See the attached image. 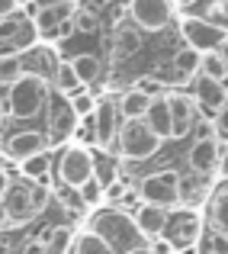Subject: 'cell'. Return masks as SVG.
I'll use <instances>...</instances> for the list:
<instances>
[{"label":"cell","mask_w":228,"mask_h":254,"mask_svg":"<svg viewBox=\"0 0 228 254\" xmlns=\"http://www.w3.org/2000/svg\"><path fill=\"white\" fill-rule=\"evenodd\" d=\"M55 87H58V93H68V97H74V93L84 90V84L77 81L71 62H58V68H55Z\"/></svg>","instance_id":"cell-25"},{"label":"cell","mask_w":228,"mask_h":254,"mask_svg":"<svg viewBox=\"0 0 228 254\" xmlns=\"http://www.w3.org/2000/svg\"><path fill=\"white\" fill-rule=\"evenodd\" d=\"M180 32H183V39L190 42V49L199 52V55H212V52H219L228 42V29L209 23V19H203V16H183Z\"/></svg>","instance_id":"cell-5"},{"label":"cell","mask_w":228,"mask_h":254,"mask_svg":"<svg viewBox=\"0 0 228 254\" xmlns=\"http://www.w3.org/2000/svg\"><path fill=\"white\" fill-rule=\"evenodd\" d=\"M219 55H222V62H225V68H228V42L222 45V49H219Z\"/></svg>","instance_id":"cell-47"},{"label":"cell","mask_w":228,"mask_h":254,"mask_svg":"<svg viewBox=\"0 0 228 254\" xmlns=\"http://www.w3.org/2000/svg\"><path fill=\"white\" fill-rule=\"evenodd\" d=\"M206 196V180H183L180 177V203H196Z\"/></svg>","instance_id":"cell-36"},{"label":"cell","mask_w":228,"mask_h":254,"mask_svg":"<svg viewBox=\"0 0 228 254\" xmlns=\"http://www.w3.org/2000/svg\"><path fill=\"white\" fill-rule=\"evenodd\" d=\"M135 90H142V93H145V97H151V100H154V97H161V84H158V81H154V77H151V74H148V77H138V84H135Z\"/></svg>","instance_id":"cell-39"},{"label":"cell","mask_w":228,"mask_h":254,"mask_svg":"<svg viewBox=\"0 0 228 254\" xmlns=\"http://www.w3.org/2000/svg\"><path fill=\"white\" fill-rule=\"evenodd\" d=\"M45 100H49V84H45V77L36 74V71H23V74L10 84L6 113L16 116V119H29L45 106Z\"/></svg>","instance_id":"cell-2"},{"label":"cell","mask_w":228,"mask_h":254,"mask_svg":"<svg viewBox=\"0 0 228 254\" xmlns=\"http://www.w3.org/2000/svg\"><path fill=\"white\" fill-rule=\"evenodd\" d=\"M116 55H122V58H132L138 49H142V32L135 29L132 23H122V26H116Z\"/></svg>","instance_id":"cell-22"},{"label":"cell","mask_w":228,"mask_h":254,"mask_svg":"<svg viewBox=\"0 0 228 254\" xmlns=\"http://www.w3.org/2000/svg\"><path fill=\"white\" fill-rule=\"evenodd\" d=\"M199 74H203V77H209V81H225V77H228V68H225L222 55H219V52H212V55H203Z\"/></svg>","instance_id":"cell-28"},{"label":"cell","mask_w":228,"mask_h":254,"mask_svg":"<svg viewBox=\"0 0 228 254\" xmlns=\"http://www.w3.org/2000/svg\"><path fill=\"white\" fill-rule=\"evenodd\" d=\"M71 16H74V6H71L68 0H58V3H52V6H42V10L36 13V19H32V26H36L39 36L52 39V36H58V29H61Z\"/></svg>","instance_id":"cell-14"},{"label":"cell","mask_w":228,"mask_h":254,"mask_svg":"<svg viewBox=\"0 0 228 254\" xmlns=\"http://www.w3.org/2000/svg\"><path fill=\"white\" fill-rule=\"evenodd\" d=\"M209 225H212V232H219V235L228 238V187H222V190L212 196V203H209Z\"/></svg>","instance_id":"cell-21"},{"label":"cell","mask_w":228,"mask_h":254,"mask_svg":"<svg viewBox=\"0 0 228 254\" xmlns=\"http://www.w3.org/2000/svg\"><path fill=\"white\" fill-rule=\"evenodd\" d=\"M167 103H171L173 138L190 135V129H193V113H196V103H193V97H186V93H171V97H167Z\"/></svg>","instance_id":"cell-16"},{"label":"cell","mask_w":228,"mask_h":254,"mask_svg":"<svg viewBox=\"0 0 228 254\" xmlns=\"http://www.w3.org/2000/svg\"><path fill=\"white\" fill-rule=\"evenodd\" d=\"M71 68H74L80 84H93L100 77V71H103V62L97 55H90V52H80V55L71 58Z\"/></svg>","instance_id":"cell-23"},{"label":"cell","mask_w":228,"mask_h":254,"mask_svg":"<svg viewBox=\"0 0 228 254\" xmlns=\"http://www.w3.org/2000/svg\"><path fill=\"white\" fill-rule=\"evenodd\" d=\"M49 151V135L39 129H26V132H13L6 138V155L13 161H29L36 155H45Z\"/></svg>","instance_id":"cell-12"},{"label":"cell","mask_w":228,"mask_h":254,"mask_svg":"<svg viewBox=\"0 0 228 254\" xmlns=\"http://www.w3.org/2000/svg\"><path fill=\"white\" fill-rule=\"evenodd\" d=\"M58 177H61V187H71V190H80L87 180H93V155L84 145H71L68 151L58 161Z\"/></svg>","instance_id":"cell-6"},{"label":"cell","mask_w":228,"mask_h":254,"mask_svg":"<svg viewBox=\"0 0 228 254\" xmlns=\"http://www.w3.org/2000/svg\"><path fill=\"white\" fill-rule=\"evenodd\" d=\"M132 13V26L138 32H161L167 23L173 19V3L171 0H132L129 6Z\"/></svg>","instance_id":"cell-7"},{"label":"cell","mask_w":228,"mask_h":254,"mask_svg":"<svg viewBox=\"0 0 228 254\" xmlns=\"http://www.w3.org/2000/svg\"><path fill=\"white\" fill-rule=\"evenodd\" d=\"M71 26H74V32H97V16L90 10H74Z\"/></svg>","instance_id":"cell-38"},{"label":"cell","mask_w":228,"mask_h":254,"mask_svg":"<svg viewBox=\"0 0 228 254\" xmlns=\"http://www.w3.org/2000/svg\"><path fill=\"white\" fill-rule=\"evenodd\" d=\"M36 242H42L49 248V254H71V248L77 242V232L71 225H55V229H45Z\"/></svg>","instance_id":"cell-19"},{"label":"cell","mask_w":228,"mask_h":254,"mask_svg":"<svg viewBox=\"0 0 228 254\" xmlns=\"http://www.w3.org/2000/svg\"><path fill=\"white\" fill-rule=\"evenodd\" d=\"M71 254H116L110 248V245L103 242V238L97 235V232H80L77 235V242H74V248H71Z\"/></svg>","instance_id":"cell-24"},{"label":"cell","mask_w":228,"mask_h":254,"mask_svg":"<svg viewBox=\"0 0 228 254\" xmlns=\"http://www.w3.org/2000/svg\"><path fill=\"white\" fill-rule=\"evenodd\" d=\"M193 103L206 116V123H216L222 116V110L228 106V87L222 81H209V77L199 74L196 84H193Z\"/></svg>","instance_id":"cell-8"},{"label":"cell","mask_w":228,"mask_h":254,"mask_svg":"<svg viewBox=\"0 0 228 254\" xmlns=\"http://www.w3.org/2000/svg\"><path fill=\"white\" fill-rule=\"evenodd\" d=\"M23 254H49V248H45L42 242H29V245L23 248Z\"/></svg>","instance_id":"cell-42"},{"label":"cell","mask_w":228,"mask_h":254,"mask_svg":"<svg viewBox=\"0 0 228 254\" xmlns=\"http://www.w3.org/2000/svg\"><path fill=\"white\" fill-rule=\"evenodd\" d=\"M148 248H151V254H177V248H173V245L167 242L164 235H161V238H154V242L148 245Z\"/></svg>","instance_id":"cell-40"},{"label":"cell","mask_w":228,"mask_h":254,"mask_svg":"<svg viewBox=\"0 0 228 254\" xmlns=\"http://www.w3.org/2000/svg\"><path fill=\"white\" fill-rule=\"evenodd\" d=\"M58 110L49 113V145H61L64 138H71L77 132V116L71 113V103L55 100Z\"/></svg>","instance_id":"cell-15"},{"label":"cell","mask_w":228,"mask_h":254,"mask_svg":"<svg viewBox=\"0 0 228 254\" xmlns=\"http://www.w3.org/2000/svg\"><path fill=\"white\" fill-rule=\"evenodd\" d=\"M3 225H10V219H6V206H3V199H0V229Z\"/></svg>","instance_id":"cell-44"},{"label":"cell","mask_w":228,"mask_h":254,"mask_svg":"<svg viewBox=\"0 0 228 254\" xmlns=\"http://www.w3.org/2000/svg\"><path fill=\"white\" fill-rule=\"evenodd\" d=\"M23 26H26V19H19V16H6V19H0V49H6V45H10L13 39L23 32Z\"/></svg>","instance_id":"cell-34"},{"label":"cell","mask_w":228,"mask_h":254,"mask_svg":"<svg viewBox=\"0 0 228 254\" xmlns=\"http://www.w3.org/2000/svg\"><path fill=\"white\" fill-rule=\"evenodd\" d=\"M171 3H177V6H183V10H190V6L196 3V0H171Z\"/></svg>","instance_id":"cell-46"},{"label":"cell","mask_w":228,"mask_h":254,"mask_svg":"<svg viewBox=\"0 0 228 254\" xmlns=\"http://www.w3.org/2000/svg\"><path fill=\"white\" fill-rule=\"evenodd\" d=\"M90 232H97L100 238H103L106 245H110L113 251H132L138 248V245H145L142 232H138L135 219L129 216V212L122 209V206H110V209H97L90 219Z\"/></svg>","instance_id":"cell-1"},{"label":"cell","mask_w":228,"mask_h":254,"mask_svg":"<svg viewBox=\"0 0 228 254\" xmlns=\"http://www.w3.org/2000/svg\"><path fill=\"white\" fill-rule=\"evenodd\" d=\"M3 116H6V110H3V103H0V123H3Z\"/></svg>","instance_id":"cell-49"},{"label":"cell","mask_w":228,"mask_h":254,"mask_svg":"<svg viewBox=\"0 0 228 254\" xmlns=\"http://www.w3.org/2000/svg\"><path fill=\"white\" fill-rule=\"evenodd\" d=\"M116 142H119V155H122L125 161H148L161 148V138L154 135L145 123H122Z\"/></svg>","instance_id":"cell-3"},{"label":"cell","mask_w":228,"mask_h":254,"mask_svg":"<svg viewBox=\"0 0 228 254\" xmlns=\"http://www.w3.org/2000/svg\"><path fill=\"white\" fill-rule=\"evenodd\" d=\"M0 254H10V248H6V245H3V242H0Z\"/></svg>","instance_id":"cell-48"},{"label":"cell","mask_w":228,"mask_h":254,"mask_svg":"<svg viewBox=\"0 0 228 254\" xmlns=\"http://www.w3.org/2000/svg\"><path fill=\"white\" fill-rule=\"evenodd\" d=\"M93 126H97V145H113L119 135V126H122V116H119V100L103 97L97 100V113H93Z\"/></svg>","instance_id":"cell-11"},{"label":"cell","mask_w":228,"mask_h":254,"mask_svg":"<svg viewBox=\"0 0 228 254\" xmlns=\"http://www.w3.org/2000/svg\"><path fill=\"white\" fill-rule=\"evenodd\" d=\"M222 6H225V13H228V0H225V3H222Z\"/></svg>","instance_id":"cell-50"},{"label":"cell","mask_w":228,"mask_h":254,"mask_svg":"<svg viewBox=\"0 0 228 254\" xmlns=\"http://www.w3.org/2000/svg\"><path fill=\"white\" fill-rule=\"evenodd\" d=\"M80 203H84L87 206V209H93V206H100V203H103V184H100V180H87V184L84 187H80Z\"/></svg>","instance_id":"cell-35"},{"label":"cell","mask_w":228,"mask_h":254,"mask_svg":"<svg viewBox=\"0 0 228 254\" xmlns=\"http://www.w3.org/2000/svg\"><path fill=\"white\" fill-rule=\"evenodd\" d=\"M125 254H151L148 245H138V248H132V251H125Z\"/></svg>","instance_id":"cell-45"},{"label":"cell","mask_w":228,"mask_h":254,"mask_svg":"<svg viewBox=\"0 0 228 254\" xmlns=\"http://www.w3.org/2000/svg\"><path fill=\"white\" fill-rule=\"evenodd\" d=\"M49 171H52L49 155H36V158H29V161H23V177H29V180H42Z\"/></svg>","instance_id":"cell-30"},{"label":"cell","mask_w":228,"mask_h":254,"mask_svg":"<svg viewBox=\"0 0 228 254\" xmlns=\"http://www.w3.org/2000/svg\"><path fill=\"white\" fill-rule=\"evenodd\" d=\"M6 190H10V174H6V171H0V199L6 196Z\"/></svg>","instance_id":"cell-43"},{"label":"cell","mask_w":228,"mask_h":254,"mask_svg":"<svg viewBox=\"0 0 228 254\" xmlns=\"http://www.w3.org/2000/svg\"><path fill=\"white\" fill-rule=\"evenodd\" d=\"M199 235H203V219L196 216V212L183 209L177 212V216H171V222H167V232L164 238L173 245V248H193V245L199 242Z\"/></svg>","instance_id":"cell-9"},{"label":"cell","mask_w":228,"mask_h":254,"mask_svg":"<svg viewBox=\"0 0 228 254\" xmlns=\"http://www.w3.org/2000/svg\"><path fill=\"white\" fill-rule=\"evenodd\" d=\"M186 161H190V171L199 174L203 180L209 177V174H216L219 164H222V145H219V138H196V142L190 145Z\"/></svg>","instance_id":"cell-10"},{"label":"cell","mask_w":228,"mask_h":254,"mask_svg":"<svg viewBox=\"0 0 228 254\" xmlns=\"http://www.w3.org/2000/svg\"><path fill=\"white\" fill-rule=\"evenodd\" d=\"M132 219H135L138 232H142L145 242H154V238H161L167 232V222H171V209H161V206H148L142 203L135 212H132Z\"/></svg>","instance_id":"cell-13"},{"label":"cell","mask_w":228,"mask_h":254,"mask_svg":"<svg viewBox=\"0 0 228 254\" xmlns=\"http://www.w3.org/2000/svg\"><path fill=\"white\" fill-rule=\"evenodd\" d=\"M93 180H100V184H103V190H106V187H113V184H116V164H113L110 161V158H93Z\"/></svg>","instance_id":"cell-29"},{"label":"cell","mask_w":228,"mask_h":254,"mask_svg":"<svg viewBox=\"0 0 228 254\" xmlns=\"http://www.w3.org/2000/svg\"><path fill=\"white\" fill-rule=\"evenodd\" d=\"M19 74H23V58L19 55H0V81L13 84Z\"/></svg>","instance_id":"cell-32"},{"label":"cell","mask_w":228,"mask_h":254,"mask_svg":"<svg viewBox=\"0 0 228 254\" xmlns=\"http://www.w3.org/2000/svg\"><path fill=\"white\" fill-rule=\"evenodd\" d=\"M16 0H0V19H6V16H16Z\"/></svg>","instance_id":"cell-41"},{"label":"cell","mask_w":228,"mask_h":254,"mask_svg":"<svg viewBox=\"0 0 228 254\" xmlns=\"http://www.w3.org/2000/svg\"><path fill=\"white\" fill-rule=\"evenodd\" d=\"M3 206H6V219H10V225H19V222H29L36 212H32L29 206V184H16L6 190L3 196Z\"/></svg>","instance_id":"cell-17"},{"label":"cell","mask_w":228,"mask_h":254,"mask_svg":"<svg viewBox=\"0 0 228 254\" xmlns=\"http://www.w3.org/2000/svg\"><path fill=\"white\" fill-rule=\"evenodd\" d=\"M55 199L64 206V209H71V212H84L87 209V206L80 203V193L71 190V187H58V190H55Z\"/></svg>","instance_id":"cell-37"},{"label":"cell","mask_w":228,"mask_h":254,"mask_svg":"<svg viewBox=\"0 0 228 254\" xmlns=\"http://www.w3.org/2000/svg\"><path fill=\"white\" fill-rule=\"evenodd\" d=\"M71 113H74L77 119H90L93 113H97V100H93L87 90H80V93L71 97Z\"/></svg>","instance_id":"cell-31"},{"label":"cell","mask_w":228,"mask_h":254,"mask_svg":"<svg viewBox=\"0 0 228 254\" xmlns=\"http://www.w3.org/2000/svg\"><path fill=\"white\" fill-rule=\"evenodd\" d=\"M138 199L148 206H161V209H171L180 203V174L177 171H158L142 177L138 184Z\"/></svg>","instance_id":"cell-4"},{"label":"cell","mask_w":228,"mask_h":254,"mask_svg":"<svg viewBox=\"0 0 228 254\" xmlns=\"http://www.w3.org/2000/svg\"><path fill=\"white\" fill-rule=\"evenodd\" d=\"M148 106H151V97H145L142 90H125L119 97V116H122V123H142Z\"/></svg>","instance_id":"cell-20"},{"label":"cell","mask_w":228,"mask_h":254,"mask_svg":"<svg viewBox=\"0 0 228 254\" xmlns=\"http://www.w3.org/2000/svg\"><path fill=\"white\" fill-rule=\"evenodd\" d=\"M49 199H52V187L49 184H42V180H39V184H29V206H32L36 216L49 206Z\"/></svg>","instance_id":"cell-33"},{"label":"cell","mask_w":228,"mask_h":254,"mask_svg":"<svg viewBox=\"0 0 228 254\" xmlns=\"http://www.w3.org/2000/svg\"><path fill=\"white\" fill-rule=\"evenodd\" d=\"M199 64H203V55L193 49H180L177 58H173V68H177L180 77H199Z\"/></svg>","instance_id":"cell-26"},{"label":"cell","mask_w":228,"mask_h":254,"mask_svg":"<svg viewBox=\"0 0 228 254\" xmlns=\"http://www.w3.org/2000/svg\"><path fill=\"white\" fill-rule=\"evenodd\" d=\"M145 126L154 132V135L164 142V138H173V123H171V103H167V97H154L148 113H145L142 119Z\"/></svg>","instance_id":"cell-18"},{"label":"cell","mask_w":228,"mask_h":254,"mask_svg":"<svg viewBox=\"0 0 228 254\" xmlns=\"http://www.w3.org/2000/svg\"><path fill=\"white\" fill-rule=\"evenodd\" d=\"M196 245H199V254H228V238L212 229H203Z\"/></svg>","instance_id":"cell-27"}]
</instances>
